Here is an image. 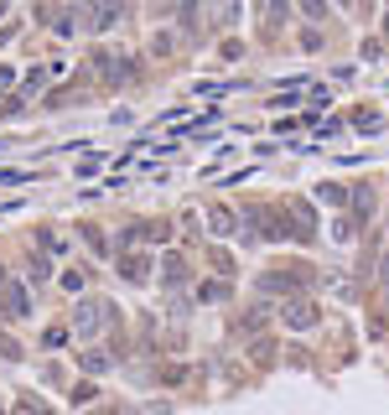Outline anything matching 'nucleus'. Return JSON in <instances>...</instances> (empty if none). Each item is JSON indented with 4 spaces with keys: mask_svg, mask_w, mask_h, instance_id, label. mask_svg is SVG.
Wrapping results in <instances>:
<instances>
[{
    "mask_svg": "<svg viewBox=\"0 0 389 415\" xmlns=\"http://www.w3.org/2000/svg\"><path fill=\"white\" fill-rule=\"evenodd\" d=\"M208 223H213V229H218V234H229V229H234V213H223V208H213V213H208Z\"/></svg>",
    "mask_w": 389,
    "mask_h": 415,
    "instance_id": "39448f33",
    "label": "nucleus"
},
{
    "mask_svg": "<svg viewBox=\"0 0 389 415\" xmlns=\"http://www.w3.org/2000/svg\"><path fill=\"white\" fill-rule=\"evenodd\" d=\"M0 306H6L11 317H26V312H32V301H26V286H16V280L0 275Z\"/></svg>",
    "mask_w": 389,
    "mask_h": 415,
    "instance_id": "f03ea898",
    "label": "nucleus"
},
{
    "mask_svg": "<svg viewBox=\"0 0 389 415\" xmlns=\"http://www.w3.org/2000/svg\"><path fill=\"white\" fill-rule=\"evenodd\" d=\"M119 270H125L130 280H140V275H145V260H140V254H125V260H119Z\"/></svg>",
    "mask_w": 389,
    "mask_h": 415,
    "instance_id": "20e7f679",
    "label": "nucleus"
},
{
    "mask_svg": "<svg viewBox=\"0 0 389 415\" xmlns=\"http://www.w3.org/2000/svg\"><path fill=\"white\" fill-rule=\"evenodd\" d=\"M317 197H322V203H343L348 192H343V187H332V182H327V187H317Z\"/></svg>",
    "mask_w": 389,
    "mask_h": 415,
    "instance_id": "423d86ee",
    "label": "nucleus"
},
{
    "mask_svg": "<svg viewBox=\"0 0 389 415\" xmlns=\"http://www.w3.org/2000/svg\"><path fill=\"white\" fill-rule=\"evenodd\" d=\"M84 369L99 374V369H110V358H104V353H84Z\"/></svg>",
    "mask_w": 389,
    "mask_h": 415,
    "instance_id": "0eeeda50",
    "label": "nucleus"
},
{
    "mask_svg": "<svg viewBox=\"0 0 389 415\" xmlns=\"http://www.w3.org/2000/svg\"><path fill=\"white\" fill-rule=\"evenodd\" d=\"M104 322H114V301H99V296H88V301H78L73 306V327H78V338H93Z\"/></svg>",
    "mask_w": 389,
    "mask_h": 415,
    "instance_id": "f257e3e1",
    "label": "nucleus"
},
{
    "mask_svg": "<svg viewBox=\"0 0 389 415\" xmlns=\"http://www.w3.org/2000/svg\"><path fill=\"white\" fill-rule=\"evenodd\" d=\"M317 317H322V312H317V306H312V301H291V306H286V312H280V322H286V327H296V332H301V327H312V322H317Z\"/></svg>",
    "mask_w": 389,
    "mask_h": 415,
    "instance_id": "7ed1b4c3",
    "label": "nucleus"
}]
</instances>
